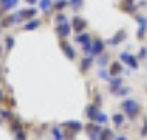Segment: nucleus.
Here are the masks:
<instances>
[{"instance_id":"c756f323","label":"nucleus","mask_w":147,"mask_h":140,"mask_svg":"<svg viewBox=\"0 0 147 140\" xmlns=\"http://www.w3.org/2000/svg\"><path fill=\"white\" fill-rule=\"evenodd\" d=\"M98 63H99L101 66H104V64H106V63H107V56H101V58H99V61H98Z\"/></svg>"},{"instance_id":"473e14b6","label":"nucleus","mask_w":147,"mask_h":140,"mask_svg":"<svg viewBox=\"0 0 147 140\" xmlns=\"http://www.w3.org/2000/svg\"><path fill=\"white\" fill-rule=\"evenodd\" d=\"M28 3H35V2H36V0H27Z\"/></svg>"},{"instance_id":"5701e85b","label":"nucleus","mask_w":147,"mask_h":140,"mask_svg":"<svg viewBox=\"0 0 147 140\" xmlns=\"http://www.w3.org/2000/svg\"><path fill=\"white\" fill-rule=\"evenodd\" d=\"M53 137H55V140H63V137H61V133L58 129H53Z\"/></svg>"},{"instance_id":"f8f14e48","label":"nucleus","mask_w":147,"mask_h":140,"mask_svg":"<svg viewBox=\"0 0 147 140\" xmlns=\"http://www.w3.org/2000/svg\"><path fill=\"white\" fill-rule=\"evenodd\" d=\"M22 18H32L35 13H36V10L35 8H30V10H22Z\"/></svg>"},{"instance_id":"f3484780","label":"nucleus","mask_w":147,"mask_h":140,"mask_svg":"<svg viewBox=\"0 0 147 140\" xmlns=\"http://www.w3.org/2000/svg\"><path fill=\"white\" fill-rule=\"evenodd\" d=\"M94 120H98V122H99V124H104V122H107V115L106 114H98V115H96V119Z\"/></svg>"},{"instance_id":"423d86ee","label":"nucleus","mask_w":147,"mask_h":140,"mask_svg":"<svg viewBox=\"0 0 147 140\" xmlns=\"http://www.w3.org/2000/svg\"><path fill=\"white\" fill-rule=\"evenodd\" d=\"M61 48H63V51H65V54H66L68 58H69V60H73V58H74V51H73V48L69 46L66 41H61Z\"/></svg>"},{"instance_id":"72a5a7b5","label":"nucleus","mask_w":147,"mask_h":140,"mask_svg":"<svg viewBox=\"0 0 147 140\" xmlns=\"http://www.w3.org/2000/svg\"><path fill=\"white\" fill-rule=\"evenodd\" d=\"M0 100H2V91H0Z\"/></svg>"},{"instance_id":"1a4fd4ad","label":"nucleus","mask_w":147,"mask_h":140,"mask_svg":"<svg viewBox=\"0 0 147 140\" xmlns=\"http://www.w3.org/2000/svg\"><path fill=\"white\" fill-rule=\"evenodd\" d=\"M38 27H40V20H36V18H35V20L28 21L27 25L23 27V30H27V31H30V30H35V28H38Z\"/></svg>"},{"instance_id":"20e7f679","label":"nucleus","mask_w":147,"mask_h":140,"mask_svg":"<svg viewBox=\"0 0 147 140\" xmlns=\"http://www.w3.org/2000/svg\"><path fill=\"white\" fill-rule=\"evenodd\" d=\"M102 48H104V43H102L101 40H96L93 45H91V53L93 54H101L102 53Z\"/></svg>"},{"instance_id":"7ed1b4c3","label":"nucleus","mask_w":147,"mask_h":140,"mask_svg":"<svg viewBox=\"0 0 147 140\" xmlns=\"http://www.w3.org/2000/svg\"><path fill=\"white\" fill-rule=\"evenodd\" d=\"M69 31H71V27L68 25L66 21H65V23H61L60 27L56 28V33L60 35V36H68V35H69Z\"/></svg>"},{"instance_id":"412c9836","label":"nucleus","mask_w":147,"mask_h":140,"mask_svg":"<svg viewBox=\"0 0 147 140\" xmlns=\"http://www.w3.org/2000/svg\"><path fill=\"white\" fill-rule=\"evenodd\" d=\"M69 3H71V7H73L74 10H78V8L81 7V3H83V0H71Z\"/></svg>"},{"instance_id":"4be33fe9","label":"nucleus","mask_w":147,"mask_h":140,"mask_svg":"<svg viewBox=\"0 0 147 140\" xmlns=\"http://www.w3.org/2000/svg\"><path fill=\"white\" fill-rule=\"evenodd\" d=\"M13 45H15V40L12 38V36H8V38H7V50H12Z\"/></svg>"},{"instance_id":"bb28decb","label":"nucleus","mask_w":147,"mask_h":140,"mask_svg":"<svg viewBox=\"0 0 147 140\" xmlns=\"http://www.w3.org/2000/svg\"><path fill=\"white\" fill-rule=\"evenodd\" d=\"M15 140H25V133H23V130L17 132V137H15Z\"/></svg>"},{"instance_id":"dca6fc26","label":"nucleus","mask_w":147,"mask_h":140,"mask_svg":"<svg viewBox=\"0 0 147 140\" xmlns=\"http://www.w3.org/2000/svg\"><path fill=\"white\" fill-rule=\"evenodd\" d=\"M124 36H126V31L122 30V31H121L119 35H116V38H114V40L111 41V43H113V45H116V43H119V41H122V38H124Z\"/></svg>"},{"instance_id":"aec40b11","label":"nucleus","mask_w":147,"mask_h":140,"mask_svg":"<svg viewBox=\"0 0 147 140\" xmlns=\"http://www.w3.org/2000/svg\"><path fill=\"white\" fill-rule=\"evenodd\" d=\"M109 81H111V86H113V89H114V87H117V86H121V84H122L121 78H113V79H109Z\"/></svg>"},{"instance_id":"9b49d317","label":"nucleus","mask_w":147,"mask_h":140,"mask_svg":"<svg viewBox=\"0 0 147 140\" xmlns=\"http://www.w3.org/2000/svg\"><path fill=\"white\" fill-rule=\"evenodd\" d=\"M76 41H78V43H81V45H86V43H91V41H89V35H86V33L78 35V36H76Z\"/></svg>"},{"instance_id":"b1692460","label":"nucleus","mask_w":147,"mask_h":140,"mask_svg":"<svg viewBox=\"0 0 147 140\" xmlns=\"http://www.w3.org/2000/svg\"><path fill=\"white\" fill-rule=\"evenodd\" d=\"M0 115L3 119H12V112H8V111H0Z\"/></svg>"},{"instance_id":"6e6552de","label":"nucleus","mask_w":147,"mask_h":140,"mask_svg":"<svg viewBox=\"0 0 147 140\" xmlns=\"http://www.w3.org/2000/svg\"><path fill=\"white\" fill-rule=\"evenodd\" d=\"M73 25H74V30H76V31H81V30H83V28L86 27V21L84 20H81V18H78V17H76V18H74V21H73Z\"/></svg>"},{"instance_id":"c85d7f7f","label":"nucleus","mask_w":147,"mask_h":140,"mask_svg":"<svg viewBox=\"0 0 147 140\" xmlns=\"http://www.w3.org/2000/svg\"><path fill=\"white\" fill-rule=\"evenodd\" d=\"M56 21H58V23H65V21H66V17H65V15H58V17H56Z\"/></svg>"},{"instance_id":"f257e3e1","label":"nucleus","mask_w":147,"mask_h":140,"mask_svg":"<svg viewBox=\"0 0 147 140\" xmlns=\"http://www.w3.org/2000/svg\"><path fill=\"white\" fill-rule=\"evenodd\" d=\"M122 109L126 111V114H127V117H129V119L137 117V114H139V111H140L136 100H126V102L122 104Z\"/></svg>"},{"instance_id":"6ab92c4d","label":"nucleus","mask_w":147,"mask_h":140,"mask_svg":"<svg viewBox=\"0 0 147 140\" xmlns=\"http://www.w3.org/2000/svg\"><path fill=\"white\" fill-rule=\"evenodd\" d=\"M113 139V132H111V130H104V132H102V137H101V140H111Z\"/></svg>"},{"instance_id":"a211bd4d","label":"nucleus","mask_w":147,"mask_h":140,"mask_svg":"<svg viewBox=\"0 0 147 140\" xmlns=\"http://www.w3.org/2000/svg\"><path fill=\"white\" fill-rule=\"evenodd\" d=\"M113 119H114V124H116V125H122V122H124V117H122L121 114H116Z\"/></svg>"},{"instance_id":"9d476101","label":"nucleus","mask_w":147,"mask_h":140,"mask_svg":"<svg viewBox=\"0 0 147 140\" xmlns=\"http://www.w3.org/2000/svg\"><path fill=\"white\" fill-rule=\"evenodd\" d=\"M51 5H53L51 0H40V8L41 10H45V12H48V10L51 8Z\"/></svg>"},{"instance_id":"cd10ccee","label":"nucleus","mask_w":147,"mask_h":140,"mask_svg":"<svg viewBox=\"0 0 147 140\" xmlns=\"http://www.w3.org/2000/svg\"><path fill=\"white\" fill-rule=\"evenodd\" d=\"M127 92H129V89H127V87H124V89H117V92H114V94H121V96H126Z\"/></svg>"},{"instance_id":"4468645a","label":"nucleus","mask_w":147,"mask_h":140,"mask_svg":"<svg viewBox=\"0 0 147 140\" xmlns=\"http://www.w3.org/2000/svg\"><path fill=\"white\" fill-rule=\"evenodd\" d=\"M91 64H93V58H84L83 63H81V69H83V71H86Z\"/></svg>"},{"instance_id":"7c9ffc66","label":"nucleus","mask_w":147,"mask_h":140,"mask_svg":"<svg viewBox=\"0 0 147 140\" xmlns=\"http://www.w3.org/2000/svg\"><path fill=\"white\" fill-rule=\"evenodd\" d=\"M147 135V120L144 122V127H142V137H146Z\"/></svg>"},{"instance_id":"f704fd0d","label":"nucleus","mask_w":147,"mask_h":140,"mask_svg":"<svg viewBox=\"0 0 147 140\" xmlns=\"http://www.w3.org/2000/svg\"><path fill=\"white\" fill-rule=\"evenodd\" d=\"M0 51H2V46H0Z\"/></svg>"},{"instance_id":"2f4dec72","label":"nucleus","mask_w":147,"mask_h":140,"mask_svg":"<svg viewBox=\"0 0 147 140\" xmlns=\"http://www.w3.org/2000/svg\"><path fill=\"white\" fill-rule=\"evenodd\" d=\"M146 53H147L146 48H142V50H140V58H144V56H146Z\"/></svg>"},{"instance_id":"0eeeda50","label":"nucleus","mask_w":147,"mask_h":140,"mask_svg":"<svg viewBox=\"0 0 147 140\" xmlns=\"http://www.w3.org/2000/svg\"><path fill=\"white\" fill-rule=\"evenodd\" d=\"M63 125H65V127H69V129H73V132H78V130H81V129H83L81 122H73V120H69V122H65Z\"/></svg>"},{"instance_id":"393cba45","label":"nucleus","mask_w":147,"mask_h":140,"mask_svg":"<svg viewBox=\"0 0 147 140\" xmlns=\"http://www.w3.org/2000/svg\"><path fill=\"white\" fill-rule=\"evenodd\" d=\"M109 74H111V73H107V71H104V69H101V71H99V76L102 78V79L109 81Z\"/></svg>"},{"instance_id":"2eb2a0df","label":"nucleus","mask_w":147,"mask_h":140,"mask_svg":"<svg viewBox=\"0 0 147 140\" xmlns=\"http://www.w3.org/2000/svg\"><path fill=\"white\" fill-rule=\"evenodd\" d=\"M121 69H122V68H121L119 63H114L113 66H111V71H109V73L113 74V76H116V74H119V73H121Z\"/></svg>"},{"instance_id":"39448f33","label":"nucleus","mask_w":147,"mask_h":140,"mask_svg":"<svg viewBox=\"0 0 147 140\" xmlns=\"http://www.w3.org/2000/svg\"><path fill=\"white\" fill-rule=\"evenodd\" d=\"M121 60L126 61L127 64H131V68H134V69L137 68V60H136L134 56H129L127 53H122V54H121Z\"/></svg>"},{"instance_id":"a878e982","label":"nucleus","mask_w":147,"mask_h":140,"mask_svg":"<svg viewBox=\"0 0 147 140\" xmlns=\"http://www.w3.org/2000/svg\"><path fill=\"white\" fill-rule=\"evenodd\" d=\"M65 5H68V2H66V0H60V2H58V3H56L55 7H56L58 10H60V8H63Z\"/></svg>"},{"instance_id":"f03ea898","label":"nucleus","mask_w":147,"mask_h":140,"mask_svg":"<svg viewBox=\"0 0 147 140\" xmlns=\"http://www.w3.org/2000/svg\"><path fill=\"white\" fill-rule=\"evenodd\" d=\"M18 5V0H0V7L3 12H8L10 8H15Z\"/></svg>"},{"instance_id":"ddd939ff","label":"nucleus","mask_w":147,"mask_h":140,"mask_svg":"<svg viewBox=\"0 0 147 140\" xmlns=\"http://www.w3.org/2000/svg\"><path fill=\"white\" fill-rule=\"evenodd\" d=\"M98 109H96V106H89L88 107V115H89V119H96V115H98Z\"/></svg>"}]
</instances>
